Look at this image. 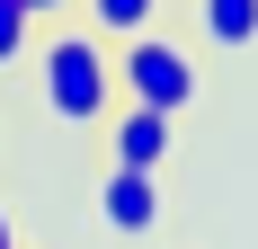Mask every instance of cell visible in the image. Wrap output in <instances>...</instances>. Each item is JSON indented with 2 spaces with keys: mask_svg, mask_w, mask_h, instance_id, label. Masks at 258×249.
<instances>
[{
  "mask_svg": "<svg viewBox=\"0 0 258 249\" xmlns=\"http://www.w3.org/2000/svg\"><path fill=\"white\" fill-rule=\"evenodd\" d=\"M36 89H45L53 125H107V107H116V45L98 27H53L36 45Z\"/></svg>",
  "mask_w": 258,
  "mask_h": 249,
  "instance_id": "1",
  "label": "cell"
},
{
  "mask_svg": "<svg viewBox=\"0 0 258 249\" xmlns=\"http://www.w3.org/2000/svg\"><path fill=\"white\" fill-rule=\"evenodd\" d=\"M116 98H143V107H169V116H187V107L205 98V63H196V45L160 36V27L125 36V45H116Z\"/></svg>",
  "mask_w": 258,
  "mask_h": 249,
  "instance_id": "2",
  "label": "cell"
},
{
  "mask_svg": "<svg viewBox=\"0 0 258 249\" xmlns=\"http://www.w3.org/2000/svg\"><path fill=\"white\" fill-rule=\"evenodd\" d=\"M169 143H178V116H169V107H143V98L107 107V160H125V169H169Z\"/></svg>",
  "mask_w": 258,
  "mask_h": 249,
  "instance_id": "3",
  "label": "cell"
},
{
  "mask_svg": "<svg viewBox=\"0 0 258 249\" xmlns=\"http://www.w3.org/2000/svg\"><path fill=\"white\" fill-rule=\"evenodd\" d=\"M98 223L116 231V240L160 231V169H125V160H107V178H98Z\"/></svg>",
  "mask_w": 258,
  "mask_h": 249,
  "instance_id": "4",
  "label": "cell"
},
{
  "mask_svg": "<svg viewBox=\"0 0 258 249\" xmlns=\"http://www.w3.org/2000/svg\"><path fill=\"white\" fill-rule=\"evenodd\" d=\"M196 27H205V45L249 53L258 45V0H196Z\"/></svg>",
  "mask_w": 258,
  "mask_h": 249,
  "instance_id": "5",
  "label": "cell"
},
{
  "mask_svg": "<svg viewBox=\"0 0 258 249\" xmlns=\"http://www.w3.org/2000/svg\"><path fill=\"white\" fill-rule=\"evenodd\" d=\"M80 9H89V27H98L107 45H125V36L160 27V0H80Z\"/></svg>",
  "mask_w": 258,
  "mask_h": 249,
  "instance_id": "6",
  "label": "cell"
},
{
  "mask_svg": "<svg viewBox=\"0 0 258 249\" xmlns=\"http://www.w3.org/2000/svg\"><path fill=\"white\" fill-rule=\"evenodd\" d=\"M27 45H36V9L27 0H0V72L27 63Z\"/></svg>",
  "mask_w": 258,
  "mask_h": 249,
  "instance_id": "7",
  "label": "cell"
},
{
  "mask_svg": "<svg viewBox=\"0 0 258 249\" xmlns=\"http://www.w3.org/2000/svg\"><path fill=\"white\" fill-rule=\"evenodd\" d=\"M0 249H18V214H9V205H0Z\"/></svg>",
  "mask_w": 258,
  "mask_h": 249,
  "instance_id": "8",
  "label": "cell"
},
{
  "mask_svg": "<svg viewBox=\"0 0 258 249\" xmlns=\"http://www.w3.org/2000/svg\"><path fill=\"white\" fill-rule=\"evenodd\" d=\"M27 9H36V18H62V9H72V0H27Z\"/></svg>",
  "mask_w": 258,
  "mask_h": 249,
  "instance_id": "9",
  "label": "cell"
}]
</instances>
